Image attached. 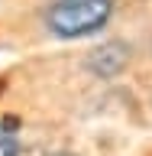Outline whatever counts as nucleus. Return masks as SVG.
Wrapping results in <instances>:
<instances>
[{"label":"nucleus","mask_w":152,"mask_h":156,"mask_svg":"<svg viewBox=\"0 0 152 156\" xmlns=\"http://www.w3.org/2000/svg\"><path fill=\"white\" fill-rule=\"evenodd\" d=\"M117 0H49L46 29L58 39H84L110 23Z\"/></svg>","instance_id":"f257e3e1"},{"label":"nucleus","mask_w":152,"mask_h":156,"mask_svg":"<svg viewBox=\"0 0 152 156\" xmlns=\"http://www.w3.org/2000/svg\"><path fill=\"white\" fill-rule=\"evenodd\" d=\"M123 65H126V49L120 42H107L97 52H91V58H87V68L97 72L100 78H113Z\"/></svg>","instance_id":"f03ea898"},{"label":"nucleus","mask_w":152,"mask_h":156,"mask_svg":"<svg viewBox=\"0 0 152 156\" xmlns=\"http://www.w3.org/2000/svg\"><path fill=\"white\" fill-rule=\"evenodd\" d=\"M0 156H19V140L3 120H0Z\"/></svg>","instance_id":"7ed1b4c3"}]
</instances>
